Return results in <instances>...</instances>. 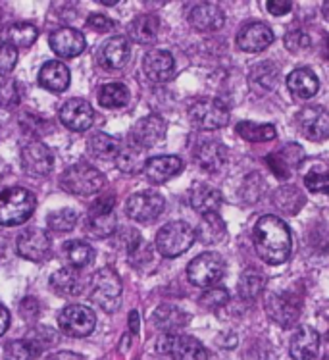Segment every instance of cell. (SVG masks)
<instances>
[{
    "instance_id": "cell-4",
    "label": "cell",
    "mask_w": 329,
    "mask_h": 360,
    "mask_svg": "<svg viewBox=\"0 0 329 360\" xmlns=\"http://www.w3.org/2000/svg\"><path fill=\"white\" fill-rule=\"evenodd\" d=\"M60 184L64 187V191L77 195V197H89V195H96V193L103 191L104 185H106V177L95 166L79 162V164L70 166L62 174Z\"/></svg>"
},
{
    "instance_id": "cell-11",
    "label": "cell",
    "mask_w": 329,
    "mask_h": 360,
    "mask_svg": "<svg viewBox=\"0 0 329 360\" xmlns=\"http://www.w3.org/2000/svg\"><path fill=\"white\" fill-rule=\"evenodd\" d=\"M166 208V200L160 193L156 191H141L131 195L125 202V212L131 220L139 224H150L154 221Z\"/></svg>"
},
{
    "instance_id": "cell-20",
    "label": "cell",
    "mask_w": 329,
    "mask_h": 360,
    "mask_svg": "<svg viewBox=\"0 0 329 360\" xmlns=\"http://www.w3.org/2000/svg\"><path fill=\"white\" fill-rule=\"evenodd\" d=\"M51 49L62 58H75L87 49V41L81 31L73 27H62L51 35Z\"/></svg>"
},
{
    "instance_id": "cell-26",
    "label": "cell",
    "mask_w": 329,
    "mask_h": 360,
    "mask_svg": "<svg viewBox=\"0 0 329 360\" xmlns=\"http://www.w3.org/2000/svg\"><path fill=\"white\" fill-rule=\"evenodd\" d=\"M224 197L221 193L208 184H195L189 191V205L198 214H218Z\"/></svg>"
},
{
    "instance_id": "cell-42",
    "label": "cell",
    "mask_w": 329,
    "mask_h": 360,
    "mask_svg": "<svg viewBox=\"0 0 329 360\" xmlns=\"http://www.w3.org/2000/svg\"><path fill=\"white\" fill-rule=\"evenodd\" d=\"M23 98V87L20 81L10 79L0 85V110L18 108Z\"/></svg>"
},
{
    "instance_id": "cell-15",
    "label": "cell",
    "mask_w": 329,
    "mask_h": 360,
    "mask_svg": "<svg viewBox=\"0 0 329 360\" xmlns=\"http://www.w3.org/2000/svg\"><path fill=\"white\" fill-rule=\"evenodd\" d=\"M22 168L33 177H46L54 168L52 150L43 141H30L22 148Z\"/></svg>"
},
{
    "instance_id": "cell-50",
    "label": "cell",
    "mask_w": 329,
    "mask_h": 360,
    "mask_svg": "<svg viewBox=\"0 0 329 360\" xmlns=\"http://www.w3.org/2000/svg\"><path fill=\"white\" fill-rule=\"evenodd\" d=\"M291 8V2H285V0H270V2H268V12H270L271 15H276V18L289 14Z\"/></svg>"
},
{
    "instance_id": "cell-21",
    "label": "cell",
    "mask_w": 329,
    "mask_h": 360,
    "mask_svg": "<svg viewBox=\"0 0 329 360\" xmlns=\"http://www.w3.org/2000/svg\"><path fill=\"white\" fill-rule=\"evenodd\" d=\"M129 58H131V43L129 39L122 35L108 39L98 52L101 66L106 70H122L129 62Z\"/></svg>"
},
{
    "instance_id": "cell-47",
    "label": "cell",
    "mask_w": 329,
    "mask_h": 360,
    "mask_svg": "<svg viewBox=\"0 0 329 360\" xmlns=\"http://www.w3.org/2000/svg\"><path fill=\"white\" fill-rule=\"evenodd\" d=\"M304 185H307L308 189L312 193H328L329 187V177L325 172H308L307 176H304Z\"/></svg>"
},
{
    "instance_id": "cell-29",
    "label": "cell",
    "mask_w": 329,
    "mask_h": 360,
    "mask_svg": "<svg viewBox=\"0 0 329 360\" xmlns=\"http://www.w3.org/2000/svg\"><path fill=\"white\" fill-rule=\"evenodd\" d=\"M287 89H289L297 98L307 101V98H312V96L318 93L320 81H318V77H316V74L312 70H308V68H299V70H295V72H291V74L287 75Z\"/></svg>"
},
{
    "instance_id": "cell-22",
    "label": "cell",
    "mask_w": 329,
    "mask_h": 360,
    "mask_svg": "<svg viewBox=\"0 0 329 360\" xmlns=\"http://www.w3.org/2000/svg\"><path fill=\"white\" fill-rule=\"evenodd\" d=\"M300 129L310 141H325L329 133L328 110L323 106H310L299 114Z\"/></svg>"
},
{
    "instance_id": "cell-2",
    "label": "cell",
    "mask_w": 329,
    "mask_h": 360,
    "mask_svg": "<svg viewBox=\"0 0 329 360\" xmlns=\"http://www.w3.org/2000/svg\"><path fill=\"white\" fill-rule=\"evenodd\" d=\"M37 199L23 187H10L0 193V226L14 228L31 218L35 212Z\"/></svg>"
},
{
    "instance_id": "cell-28",
    "label": "cell",
    "mask_w": 329,
    "mask_h": 360,
    "mask_svg": "<svg viewBox=\"0 0 329 360\" xmlns=\"http://www.w3.org/2000/svg\"><path fill=\"white\" fill-rule=\"evenodd\" d=\"M302 148L299 145H287L285 148H281L278 153H273V155H268L266 162H268V166L273 169V174L281 179H287V177L291 176V172L300 164L302 160Z\"/></svg>"
},
{
    "instance_id": "cell-10",
    "label": "cell",
    "mask_w": 329,
    "mask_h": 360,
    "mask_svg": "<svg viewBox=\"0 0 329 360\" xmlns=\"http://www.w3.org/2000/svg\"><path fill=\"white\" fill-rule=\"evenodd\" d=\"M58 326L70 338H87L95 330L96 316L85 304H70L58 314Z\"/></svg>"
},
{
    "instance_id": "cell-44",
    "label": "cell",
    "mask_w": 329,
    "mask_h": 360,
    "mask_svg": "<svg viewBox=\"0 0 329 360\" xmlns=\"http://www.w3.org/2000/svg\"><path fill=\"white\" fill-rule=\"evenodd\" d=\"M49 228L56 233H66V231H72L77 224V212L73 208H62V210H56V212L49 214Z\"/></svg>"
},
{
    "instance_id": "cell-23",
    "label": "cell",
    "mask_w": 329,
    "mask_h": 360,
    "mask_svg": "<svg viewBox=\"0 0 329 360\" xmlns=\"http://www.w3.org/2000/svg\"><path fill=\"white\" fill-rule=\"evenodd\" d=\"M292 360H314L320 351V333L312 326H300L291 338Z\"/></svg>"
},
{
    "instance_id": "cell-45",
    "label": "cell",
    "mask_w": 329,
    "mask_h": 360,
    "mask_svg": "<svg viewBox=\"0 0 329 360\" xmlns=\"http://www.w3.org/2000/svg\"><path fill=\"white\" fill-rule=\"evenodd\" d=\"M227 302H229V293H227V289H221V287H210L200 297V304L208 307V309H221Z\"/></svg>"
},
{
    "instance_id": "cell-19",
    "label": "cell",
    "mask_w": 329,
    "mask_h": 360,
    "mask_svg": "<svg viewBox=\"0 0 329 360\" xmlns=\"http://www.w3.org/2000/svg\"><path fill=\"white\" fill-rule=\"evenodd\" d=\"M271 43H273V31L270 30V25L262 22L247 23L237 35V46L243 52H262Z\"/></svg>"
},
{
    "instance_id": "cell-43",
    "label": "cell",
    "mask_w": 329,
    "mask_h": 360,
    "mask_svg": "<svg viewBox=\"0 0 329 360\" xmlns=\"http://www.w3.org/2000/svg\"><path fill=\"white\" fill-rule=\"evenodd\" d=\"M264 283H266V281H264L262 274L254 272V270H247V272L241 276L237 289H239V295H241L243 299L250 301V299H256L258 295L262 293Z\"/></svg>"
},
{
    "instance_id": "cell-35",
    "label": "cell",
    "mask_w": 329,
    "mask_h": 360,
    "mask_svg": "<svg viewBox=\"0 0 329 360\" xmlns=\"http://www.w3.org/2000/svg\"><path fill=\"white\" fill-rule=\"evenodd\" d=\"M195 237L202 243H218L226 237V224L218 214H205L202 220L195 229Z\"/></svg>"
},
{
    "instance_id": "cell-39",
    "label": "cell",
    "mask_w": 329,
    "mask_h": 360,
    "mask_svg": "<svg viewBox=\"0 0 329 360\" xmlns=\"http://www.w3.org/2000/svg\"><path fill=\"white\" fill-rule=\"evenodd\" d=\"M117 150H120V141L108 133H96L89 139V153L96 158H103V160L116 158Z\"/></svg>"
},
{
    "instance_id": "cell-40",
    "label": "cell",
    "mask_w": 329,
    "mask_h": 360,
    "mask_svg": "<svg viewBox=\"0 0 329 360\" xmlns=\"http://www.w3.org/2000/svg\"><path fill=\"white\" fill-rule=\"evenodd\" d=\"M98 103L104 108H122L129 103V89L122 83H108L101 89Z\"/></svg>"
},
{
    "instance_id": "cell-46",
    "label": "cell",
    "mask_w": 329,
    "mask_h": 360,
    "mask_svg": "<svg viewBox=\"0 0 329 360\" xmlns=\"http://www.w3.org/2000/svg\"><path fill=\"white\" fill-rule=\"evenodd\" d=\"M15 62H18V51L14 46H10L6 43L0 44V75L12 74Z\"/></svg>"
},
{
    "instance_id": "cell-24",
    "label": "cell",
    "mask_w": 329,
    "mask_h": 360,
    "mask_svg": "<svg viewBox=\"0 0 329 360\" xmlns=\"http://www.w3.org/2000/svg\"><path fill=\"white\" fill-rule=\"evenodd\" d=\"M183 160L179 156H153L148 158L145 164V176L153 181V184H164L172 177H176L181 174Z\"/></svg>"
},
{
    "instance_id": "cell-41",
    "label": "cell",
    "mask_w": 329,
    "mask_h": 360,
    "mask_svg": "<svg viewBox=\"0 0 329 360\" xmlns=\"http://www.w3.org/2000/svg\"><path fill=\"white\" fill-rule=\"evenodd\" d=\"M41 351H43V347L37 341L15 339L4 347V356H6V360H35L41 354Z\"/></svg>"
},
{
    "instance_id": "cell-31",
    "label": "cell",
    "mask_w": 329,
    "mask_h": 360,
    "mask_svg": "<svg viewBox=\"0 0 329 360\" xmlns=\"http://www.w3.org/2000/svg\"><path fill=\"white\" fill-rule=\"evenodd\" d=\"M160 30V18L156 14H145L139 15V18H135V20L129 23V37H131L135 43L150 44L158 39Z\"/></svg>"
},
{
    "instance_id": "cell-27",
    "label": "cell",
    "mask_w": 329,
    "mask_h": 360,
    "mask_svg": "<svg viewBox=\"0 0 329 360\" xmlns=\"http://www.w3.org/2000/svg\"><path fill=\"white\" fill-rule=\"evenodd\" d=\"M70 70H67L66 64H62L58 60H51L46 62L41 72H39V85L44 87L46 91H52V93H62L70 87Z\"/></svg>"
},
{
    "instance_id": "cell-51",
    "label": "cell",
    "mask_w": 329,
    "mask_h": 360,
    "mask_svg": "<svg viewBox=\"0 0 329 360\" xmlns=\"http://www.w3.org/2000/svg\"><path fill=\"white\" fill-rule=\"evenodd\" d=\"M10 328V312H8L6 307L0 304V338L4 335Z\"/></svg>"
},
{
    "instance_id": "cell-32",
    "label": "cell",
    "mask_w": 329,
    "mask_h": 360,
    "mask_svg": "<svg viewBox=\"0 0 329 360\" xmlns=\"http://www.w3.org/2000/svg\"><path fill=\"white\" fill-rule=\"evenodd\" d=\"M153 320L166 333H176V330H181L189 323V314H185L181 309H176L172 304H162L154 312Z\"/></svg>"
},
{
    "instance_id": "cell-38",
    "label": "cell",
    "mask_w": 329,
    "mask_h": 360,
    "mask_svg": "<svg viewBox=\"0 0 329 360\" xmlns=\"http://www.w3.org/2000/svg\"><path fill=\"white\" fill-rule=\"evenodd\" d=\"M64 249H66V257L70 260L72 268H77V270L93 264V260H95V249L89 243L79 241V239L66 243Z\"/></svg>"
},
{
    "instance_id": "cell-17",
    "label": "cell",
    "mask_w": 329,
    "mask_h": 360,
    "mask_svg": "<svg viewBox=\"0 0 329 360\" xmlns=\"http://www.w3.org/2000/svg\"><path fill=\"white\" fill-rule=\"evenodd\" d=\"M143 70H145L146 77L154 83H166L176 75V60L168 51L154 49L145 54Z\"/></svg>"
},
{
    "instance_id": "cell-37",
    "label": "cell",
    "mask_w": 329,
    "mask_h": 360,
    "mask_svg": "<svg viewBox=\"0 0 329 360\" xmlns=\"http://www.w3.org/2000/svg\"><path fill=\"white\" fill-rule=\"evenodd\" d=\"M239 137L249 143H266V141L276 139V127L271 124H252V122H239L237 124Z\"/></svg>"
},
{
    "instance_id": "cell-7",
    "label": "cell",
    "mask_w": 329,
    "mask_h": 360,
    "mask_svg": "<svg viewBox=\"0 0 329 360\" xmlns=\"http://www.w3.org/2000/svg\"><path fill=\"white\" fill-rule=\"evenodd\" d=\"M226 274V260L218 252H202L187 266V278L195 287L210 289Z\"/></svg>"
},
{
    "instance_id": "cell-9",
    "label": "cell",
    "mask_w": 329,
    "mask_h": 360,
    "mask_svg": "<svg viewBox=\"0 0 329 360\" xmlns=\"http://www.w3.org/2000/svg\"><path fill=\"white\" fill-rule=\"evenodd\" d=\"M116 200L112 195L108 197H101L95 200V205L91 206L85 220V231L95 239H103V237L112 236L116 231V212H114Z\"/></svg>"
},
{
    "instance_id": "cell-36",
    "label": "cell",
    "mask_w": 329,
    "mask_h": 360,
    "mask_svg": "<svg viewBox=\"0 0 329 360\" xmlns=\"http://www.w3.org/2000/svg\"><path fill=\"white\" fill-rule=\"evenodd\" d=\"M116 164L117 168L125 172V174H139L145 168L146 158L143 156L141 148L127 145V147H120V150H117Z\"/></svg>"
},
{
    "instance_id": "cell-49",
    "label": "cell",
    "mask_w": 329,
    "mask_h": 360,
    "mask_svg": "<svg viewBox=\"0 0 329 360\" xmlns=\"http://www.w3.org/2000/svg\"><path fill=\"white\" fill-rule=\"evenodd\" d=\"M87 23H89V27H93V30L101 31V33H104V31L114 30V25H116V23L112 22L110 18H106V15H103V14H91V15H89Z\"/></svg>"
},
{
    "instance_id": "cell-25",
    "label": "cell",
    "mask_w": 329,
    "mask_h": 360,
    "mask_svg": "<svg viewBox=\"0 0 329 360\" xmlns=\"http://www.w3.org/2000/svg\"><path fill=\"white\" fill-rule=\"evenodd\" d=\"M227 160V148L221 145L219 141L208 139L202 141L197 148H195V162L200 169L216 174L221 169V166Z\"/></svg>"
},
{
    "instance_id": "cell-33",
    "label": "cell",
    "mask_w": 329,
    "mask_h": 360,
    "mask_svg": "<svg viewBox=\"0 0 329 360\" xmlns=\"http://www.w3.org/2000/svg\"><path fill=\"white\" fill-rule=\"evenodd\" d=\"M37 37H39V31L33 23L27 22H18L8 25L4 30V39H6V44L14 46L15 51L18 49H30L31 44L35 43Z\"/></svg>"
},
{
    "instance_id": "cell-14",
    "label": "cell",
    "mask_w": 329,
    "mask_h": 360,
    "mask_svg": "<svg viewBox=\"0 0 329 360\" xmlns=\"http://www.w3.org/2000/svg\"><path fill=\"white\" fill-rule=\"evenodd\" d=\"M166 120L156 114H150L146 118H141L137 124L133 125L129 131V139H131L133 147L146 150V148L158 145L164 137H166Z\"/></svg>"
},
{
    "instance_id": "cell-16",
    "label": "cell",
    "mask_w": 329,
    "mask_h": 360,
    "mask_svg": "<svg viewBox=\"0 0 329 360\" xmlns=\"http://www.w3.org/2000/svg\"><path fill=\"white\" fill-rule=\"evenodd\" d=\"M189 25L193 30H197L198 33H212L224 27L226 23V14L218 4L212 2H198L191 8L187 14Z\"/></svg>"
},
{
    "instance_id": "cell-48",
    "label": "cell",
    "mask_w": 329,
    "mask_h": 360,
    "mask_svg": "<svg viewBox=\"0 0 329 360\" xmlns=\"http://www.w3.org/2000/svg\"><path fill=\"white\" fill-rule=\"evenodd\" d=\"M285 44L289 52L299 54V52H304L310 46V37H308L304 31H291L285 37Z\"/></svg>"
},
{
    "instance_id": "cell-8",
    "label": "cell",
    "mask_w": 329,
    "mask_h": 360,
    "mask_svg": "<svg viewBox=\"0 0 329 360\" xmlns=\"http://www.w3.org/2000/svg\"><path fill=\"white\" fill-rule=\"evenodd\" d=\"M189 118L198 129L216 131L229 122V108L218 98H198L189 106Z\"/></svg>"
},
{
    "instance_id": "cell-34",
    "label": "cell",
    "mask_w": 329,
    "mask_h": 360,
    "mask_svg": "<svg viewBox=\"0 0 329 360\" xmlns=\"http://www.w3.org/2000/svg\"><path fill=\"white\" fill-rule=\"evenodd\" d=\"M250 83L258 93L273 91L279 83V70L271 62H260L250 72Z\"/></svg>"
},
{
    "instance_id": "cell-12",
    "label": "cell",
    "mask_w": 329,
    "mask_h": 360,
    "mask_svg": "<svg viewBox=\"0 0 329 360\" xmlns=\"http://www.w3.org/2000/svg\"><path fill=\"white\" fill-rule=\"evenodd\" d=\"M268 316L281 328H291L299 322L302 301L292 293H271L266 299Z\"/></svg>"
},
{
    "instance_id": "cell-53",
    "label": "cell",
    "mask_w": 329,
    "mask_h": 360,
    "mask_svg": "<svg viewBox=\"0 0 329 360\" xmlns=\"http://www.w3.org/2000/svg\"><path fill=\"white\" fill-rule=\"evenodd\" d=\"M51 360H79L77 359V354H72V353H60V354H54Z\"/></svg>"
},
{
    "instance_id": "cell-30",
    "label": "cell",
    "mask_w": 329,
    "mask_h": 360,
    "mask_svg": "<svg viewBox=\"0 0 329 360\" xmlns=\"http://www.w3.org/2000/svg\"><path fill=\"white\" fill-rule=\"evenodd\" d=\"M51 287L60 297H77L85 289V281L77 268H62L51 276Z\"/></svg>"
},
{
    "instance_id": "cell-1",
    "label": "cell",
    "mask_w": 329,
    "mask_h": 360,
    "mask_svg": "<svg viewBox=\"0 0 329 360\" xmlns=\"http://www.w3.org/2000/svg\"><path fill=\"white\" fill-rule=\"evenodd\" d=\"M252 241L258 257L266 264L279 266L291 257L292 239L287 224L278 216L258 218L252 229Z\"/></svg>"
},
{
    "instance_id": "cell-5",
    "label": "cell",
    "mask_w": 329,
    "mask_h": 360,
    "mask_svg": "<svg viewBox=\"0 0 329 360\" xmlns=\"http://www.w3.org/2000/svg\"><path fill=\"white\" fill-rule=\"evenodd\" d=\"M195 239V229L187 221H169L156 236V249L166 258L181 257L191 249Z\"/></svg>"
},
{
    "instance_id": "cell-52",
    "label": "cell",
    "mask_w": 329,
    "mask_h": 360,
    "mask_svg": "<svg viewBox=\"0 0 329 360\" xmlns=\"http://www.w3.org/2000/svg\"><path fill=\"white\" fill-rule=\"evenodd\" d=\"M129 326H131L133 333L139 331V312L137 310H133L131 314H129Z\"/></svg>"
},
{
    "instance_id": "cell-13",
    "label": "cell",
    "mask_w": 329,
    "mask_h": 360,
    "mask_svg": "<svg viewBox=\"0 0 329 360\" xmlns=\"http://www.w3.org/2000/svg\"><path fill=\"white\" fill-rule=\"evenodd\" d=\"M18 255L30 262H44L46 258L51 257L52 241L51 236L39 228L25 229L22 236L18 237Z\"/></svg>"
},
{
    "instance_id": "cell-6",
    "label": "cell",
    "mask_w": 329,
    "mask_h": 360,
    "mask_svg": "<svg viewBox=\"0 0 329 360\" xmlns=\"http://www.w3.org/2000/svg\"><path fill=\"white\" fill-rule=\"evenodd\" d=\"M156 351L162 354H168L174 360H208L210 351L206 349L198 339L183 333H164L158 343Z\"/></svg>"
},
{
    "instance_id": "cell-18",
    "label": "cell",
    "mask_w": 329,
    "mask_h": 360,
    "mask_svg": "<svg viewBox=\"0 0 329 360\" xmlns=\"http://www.w3.org/2000/svg\"><path fill=\"white\" fill-rule=\"evenodd\" d=\"M93 120H95V112L83 98H70L60 110V122L72 131H87L93 125Z\"/></svg>"
},
{
    "instance_id": "cell-3",
    "label": "cell",
    "mask_w": 329,
    "mask_h": 360,
    "mask_svg": "<svg viewBox=\"0 0 329 360\" xmlns=\"http://www.w3.org/2000/svg\"><path fill=\"white\" fill-rule=\"evenodd\" d=\"M122 280L114 268L104 266L98 272H95L93 281H91V301L104 312H116L122 307Z\"/></svg>"
}]
</instances>
